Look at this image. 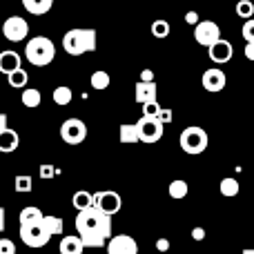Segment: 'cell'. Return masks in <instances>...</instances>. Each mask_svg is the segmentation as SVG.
Wrapping results in <instances>:
<instances>
[{
  "instance_id": "obj_32",
  "label": "cell",
  "mask_w": 254,
  "mask_h": 254,
  "mask_svg": "<svg viewBox=\"0 0 254 254\" xmlns=\"http://www.w3.org/2000/svg\"><path fill=\"white\" fill-rule=\"evenodd\" d=\"M241 34H243V38H246V45L248 43H254V18H250V20L243 22Z\"/></svg>"
},
{
  "instance_id": "obj_13",
  "label": "cell",
  "mask_w": 254,
  "mask_h": 254,
  "mask_svg": "<svg viewBox=\"0 0 254 254\" xmlns=\"http://www.w3.org/2000/svg\"><path fill=\"white\" fill-rule=\"evenodd\" d=\"M207 52H210V58L214 63H230L232 61V54H234V47L230 40H216L212 47H207Z\"/></svg>"
},
{
  "instance_id": "obj_31",
  "label": "cell",
  "mask_w": 254,
  "mask_h": 254,
  "mask_svg": "<svg viewBox=\"0 0 254 254\" xmlns=\"http://www.w3.org/2000/svg\"><path fill=\"white\" fill-rule=\"evenodd\" d=\"M152 34L156 36V38H167V36H170V22L167 20H156L152 25Z\"/></svg>"
},
{
  "instance_id": "obj_8",
  "label": "cell",
  "mask_w": 254,
  "mask_h": 254,
  "mask_svg": "<svg viewBox=\"0 0 254 254\" xmlns=\"http://www.w3.org/2000/svg\"><path fill=\"white\" fill-rule=\"evenodd\" d=\"M194 40L203 47H212L216 40H221V29L216 22L212 20H201L196 27H194Z\"/></svg>"
},
{
  "instance_id": "obj_11",
  "label": "cell",
  "mask_w": 254,
  "mask_h": 254,
  "mask_svg": "<svg viewBox=\"0 0 254 254\" xmlns=\"http://www.w3.org/2000/svg\"><path fill=\"white\" fill-rule=\"evenodd\" d=\"M105 246H107V254H138V243L129 234H116Z\"/></svg>"
},
{
  "instance_id": "obj_43",
  "label": "cell",
  "mask_w": 254,
  "mask_h": 254,
  "mask_svg": "<svg viewBox=\"0 0 254 254\" xmlns=\"http://www.w3.org/2000/svg\"><path fill=\"white\" fill-rule=\"evenodd\" d=\"M4 230V207H0V232Z\"/></svg>"
},
{
  "instance_id": "obj_10",
  "label": "cell",
  "mask_w": 254,
  "mask_h": 254,
  "mask_svg": "<svg viewBox=\"0 0 254 254\" xmlns=\"http://www.w3.org/2000/svg\"><path fill=\"white\" fill-rule=\"evenodd\" d=\"M136 129H138V140L140 143H158L163 138V125L158 123L156 119H140L136 123Z\"/></svg>"
},
{
  "instance_id": "obj_7",
  "label": "cell",
  "mask_w": 254,
  "mask_h": 254,
  "mask_svg": "<svg viewBox=\"0 0 254 254\" xmlns=\"http://www.w3.org/2000/svg\"><path fill=\"white\" fill-rule=\"evenodd\" d=\"M2 36L11 43H20L29 36V22L20 16H9L7 20L2 22Z\"/></svg>"
},
{
  "instance_id": "obj_44",
  "label": "cell",
  "mask_w": 254,
  "mask_h": 254,
  "mask_svg": "<svg viewBox=\"0 0 254 254\" xmlns=\"http://www.w3.org/2000/svg\"><path fill=\"white\" fill-rule=\"evenodd\" d=\"M243 254H254V250H243Z\"/></svg>"
},
{
  "instance_id": "obj_18",
  "label": "cell",
  "mask_w": 254,
  "mask_h": 254,
  "mask_svg": "<svg viewBox=\"0 0 254 254\" xmlns=\"http://www.w3.org/2000/svg\"><path fill=\"white\" fill-rule=\"evenodd\" d=\"M58 250H61V254H83L85 248H83V243H80V239L71 234V237H63Z\"/></svg>"
},
{
  "instance_id": "obj_12",
  "label": "cell",
  "mask_w": 254,
  "mask_h": 254,
  "mask_svg": "<svg viewBox=\"0 0 254 254\" xmlns=\"http://www.w3.org/2000/svg\"><path fill=\"white\" fill-rule=\"evenodd\" d=\"M201 83H203V87H205L207 92L216 94V92H223V89H225V85H228V78H225V74L221 69L212 67V69H205Z\"/></svg>"
},
{
  "instance_id": "obj_38",
  "label": "cell",
  "mask_w": 254,
  "mask_h": 254,
  "mask_svg": "<svg viewBox=\"0 0 254 254\" xmlns=\"http://www.w3.org/2000/svg\"><path fill=\"white\" fill-rule=\"evenodd\" d=\"M185 22H188V25H194V27H196L198 22H201V20H198V13H196V11H188V13H185Z\"/></svg>"
},
{
  "instance_id": "obj_29",
  "label": "cell",
  "mask_w": 254,
  "mask_h": 254,
  "mask_svg": "<svg viewBox=\"0 0 254 254\" xmlns=\"http://www.w3.org/2000/svg\"><path fill=\"white\" fill-rule=\"evenodd\" d=\"M13 188H16V192L27 194V192H31V188H34V181H31L29 174H20V176H16V181H13Z\"/></svg>"
},
{
  "instance_id": "obj_22",
  "label": "cell",
  "mask_w": 254,
  "mask_h": 254,
  "mask_svg": "<svg viewBox=\"0 0 254 254\" xmlns=\"http://www.w3.org/2000/svg\"><path fill=\"white\" fill-rule=\"evenodd\" d=\"M71 98H74V94H71V89L67 87V85H61V87L54 89V103H56V105H61V107L69 105Z\"/></svg>"
},
{
  "instance_id": "obj_1",
  "label": "cell",
  "mask_w": 254,
  "mask_h": 254,
  "mask_svg": "<svg viewBox=\"0 0 254 254\" xmlns=\"http://www.w3.org/2000/svg\"><path fill=\"white\" fill-rule=\"evenodd\" d=\"M76 232H78V237L96 234V237H103L105 241H110L112 239V219L105 216L103 212H98L96 207H89V210H83L76 214Z\"/></svg>"
},
{
  "instance_id": "obj_39",
  "label": "cell",
  "mask_w": 254,
  "mask_h": 254,
  "mask_svg": "<svg viewBox=\"0 0 254 254\" xmlns=\"http://www.w3.org/2000/svg\"><path fill=\"white\" fill-rule=\"evenodd\" d=\"M156 250L158 252H167V250H170V241H167V239H158V241H156Z\"/></svg>"
},
{
  "instance_id": "obj_27",
  "label": "cell",
  "mask_w": 254,
  "mask_h": 254,
  "mask_svg": "<svg viewBox=\"0 0 254 254\" xmlns=\"http://www.w3.org/2000/svg\"><path fill=\"white\" fill-rule=\"evenodd\" d=\"M89 83H92V89H107L112 83L110 74L107 71H94L92 78H89Z\"/></svg>"
},
{
  "instance_id": "obj_42",
  "label": "cell",
  "mask_w": 254,
  "mask_h": 254,
  "mask_svg": "<svg viewBox=\"0 0 254 254\" xmlns=\"http://www.w3.org/2000/svg\"><path fill=\"white\" fill-rule=\"evenodd\" d=\"M9 123V119H7V114H2V112H0V131H4V129H7V125Z\"/></svg>"
},
{
  "instance_id": "obj_33",
  "label": "cell",
  "mask_w": 254,
  "mask_h": 254,
  "mask_svg": "<svg viewBox=\"0 0 254 254\" xmlns=\"http://www.w3.org/2000/svg\"><path fill=\"white\" fill-rule=\"evenodd\" d=\"M156 121H158V123H161L163 127H165V125H170L172 121H174V114H172L170 107H161V112H158Z\"/></svg>"
},
{
  "instance_id": "obj_34",
  "label": "cell",
  "mask_w": 254,
  "mask_h": 254,
  "mask_svg": "<svg viewBox=\"0 0 254 254\" xmlns=\"http://www.w3.org/2000/svg\"><path fill=\"white\" fill-rule=\"evenodd\" d=\"M158 112H161V105H158V103H149V105H143V119H156Z\"/></svg>"
},
{
  "instance_id": "obj_5",
  "label": "cell",
  "mask_w": 254,
  "mask_h": 254,
  "mask_svg": "<svg viewBox=\"0 0 254 254\" xmlns=\"http://www.w3.org/2000/svg\"><path fill=\"white\" fill-rule=\"evenodd\" d=\"M94 207L98 212H103L105 216H114L116 212L123 207V198H121L119 192H112V190H103V192L94 194Z\"/></svg>"
},
{
  "instance_id": "obj_16",
  "label": "cell",
  "mask_w": 254,
  "mask_h": 254,
  "mask_svg": "<svg viewBox=\"0 0 254 254\" xmlns=\"http://www.w3.org/2000/svg\"><path fill=\"white\" fill-rule=\"evenodd\" d=\"M18 145H20V136H18V131H16V129L7 127L4 131H0V152H2V154H11V152H16Z\"/></svg>"
},
{
  "instance_id": "obj_19",
  "label": "cell",
  "mask_w": 254,
  "mask_h": 254,
  "mask_svg": "<svg viewBox=\"0 0 254 254\" xmlns=\"http://www.w3.org/2000/svg\"><path fill=\"white\" fill-rule=\"evenodd\" d=\"M22 7L29 13H34V16H43L54 7V2L52 0H22Z\"/></svg>"
},
{
  "instance_id": "obj_24",
  "label": "cell",
  "mask_w": 254,
  "mask_h": 254,
  "mask_svg": "<svg viewBox=\"0 0 254 254\" xmlns=\"http://www.w3.org/2000/svg\"><path fill=\"white\" fill-rule=\"evenodd\" d=\"M119 138H121V143H138V129H136V123L134 125H121Z\"/></svg>"
},
{
  "instance_id": "obj_2",
  "label": "cell",
  "mask_w": 254,
  "mask_h": 254,
  "mask_svg": "<svg viewBox=\"0 0 254 254\" xmlns=\"http://www.w3.org/2000/svg\"><path fill=\"white\" fill-rule=\"evenodd\" d=\"M98 34L96 29H69L63 36V47L69 56H83L96 49Z\"/></svg>"
},
{
  "instance_id": "obj_21",
  "label": "cell",
  "mask_w": 254,
  "mask_h": 254,
  "mask_svg": "<svg viewBox=\"0 0 254 254\" xmlns=\"http://www.w3.org/2000/svg\"><path fill=\"white\" fill-rule=\"evenodd\" d=\"M40 225L45 228V232H47L49 237H56V234H63V228H65L63 219H58V216H49V214H45V216H43Z\"/></svg>"
},
{
  "instance_id": "obj_30",
  "label": "cell",
  "mask_w": 254,
  "mask_h": 254,
  "mask_svg": "<svg viewBox=\"0 0 254 254\" xmlns=\"http://www.w3.org/2000/svg\"><path fill=\"white\" fill-rule=\"evenodd\" d=\"M237 16L239 18H248V20H250V18L254 16V2L252 0H241V2L237 4Z\"/></svg>"
},
{
  "instance_id": "obj_41",
  "label": "cell",
  "mask_w": 254,
  "mask_h": 254,
  "mask_svg": "<svg viewBox=\"0 0 254 254\" xmlns=\"http://www.w3.org/2000/svg\"><path fill=\"white\" fill-rule=\"evenodd\" d=\"M246 58H248V61H254V43L246 45Z\"/></svg>"
},
{
  "instance_id": "obj_20",
  "label": "cell",
  "mask_w": 254,
  "mask_h": 254,
  "mask_svg": "<svg viewBox=\"0 0 254 254\" xmlns=\"http://www.w3.org/2000/svg\"><path fill=\"white\" fill-rule=\"evenodd\" d=\"M71 205L78 212L89 210V207H94V194H89L87 190H78V192L74 194V198H71Z\"/></svg>"
},
{
  "instance_id": "obj_36",
  "label": "cell",
  "mask_w": 254,
  "mask_h": 254,
  "mask_svg": "<svg viewBox=\"0 0 254 254\" xmlns=\"http://www.w3.org/2000/svg\"><path fill=\"white\" fill-rule=\"evenodd\" d=\"M54 174H56L54 165H40V179H54Z\"/></svg>"
},
{
  "instance_id": "obj_40",
  "label": "cell",
  "mask_w": 254,
  "mask_h": 254,
  "mask_svg": "<svg viewBox=\"0 0 254 254\" xmlns=\"http://www.w3.org/2000/svg\"><path fill=\"white\" fill-rule=\"evenodd\" d=\"M192 237H194V241H203V239H205V230H203V228H194L192 230Z\"/></svg>"
},
{
  "instance_id": "obj_17",
  "label": "cell",
  "mask_w": 254,
  "mask_h": 254,
  "mask_svg": "<svg viewBox=\"0 0 254 254\" xmlns=\"http://www.w3.org/2000/svg\"><path fill=\"white\" fill-rule=\"evenodd\" d=\"M43 210L36 205H29V207H22L20 214H18V221H20V228L22 225H36L43 221Z\"/></svg>"
},
{
  "instance_id": "obj_4",
  "label": "cell",
  "mask_w": 254,
  "mask_h": 254,
  "mask_svg": "<svg viewBox=\"0 0 254 254\" xmlns=\"http://www.w3.org/2000/svg\"><path fill=\"white\" fill-rule=\"evenodd\" d=\"M181 149H183L185 154H201L207 149V143H210V138H207V131L201 129V127L192 125V127H185L183 131H181Z\"/></svg>"
},
{
  "instance_id": "obj_15",
  "label": "cell",
  "mask_w": 254,
  "mask_h": 254,
  "mask_svg": "<svg viewBox=\"0 0 254 254\" xmlns=\"http://www.w3.org/2000/svg\"><path fill=\"white\" fill-rule=\"evenodd\" d=\"M20 69V54L11 52V49H7V52H0V71L2 74H13V71Z\"/></svg>"
},
{
  "instance_id": "obj_26",
  "label": "cell",
  "mask_w": 254,
  "mask_h": 254,
  "mask_svg": "<svg viewBox=\"0 0 254 254\" xmlns=\"http://www.w3.org/2000/svg\"><path fill=\"white\" fill-rule=\"evenodd\" d=\"M170 196L176 198V201H181V198L188 196V183H185L183 179H176L170 183Z\"/></svg>"
},
{
  "instance_id": "obj_3",
  "label": "cell",
  "mask_w": 254,
  "mask_h": 254,
  "mask_svg": "<svg viewBox=\"0 0 254 254\" xmlns=\"http://www.w3.org/2000/svg\"><path fill=\"white\" fill-rule=\"evenodd\" d=\"M25 56L31 65L45 67L56 58V45H54L49 38H45V36H36V38H31L29 43H27Z\"/></svg>"
},
{
  "instance_id": "obj_23",
  "label": "cell",
  "mask_w": 254,
  "mask_h": 254,
  "mask_svg": "<svg viewBox=\"0 0 254 254\" xmlns=\"http://www.w3.org/2000/svg\"><path fill=\"white\" fill-rule=\"evenodd\" d=\"M7 78H9V85H11L13 89H25L27 83H29V76H27V71L22 69V67L18 71H13V74H9Z\"/></svg>"
},
{
  "instance_id": "obj_25",
  "label": "cell",
  "mask_w": 254,
  "mask_h": 254,
  "mask_svg": "<svg viewBox=\"0 0 254 254\" xmlns=\"http://www.w3.org/2000/svg\"><path fill=\"white\" fill-rule=\"evenodd\" d=\"M20 101H22V105L25 107H38L40 101H43V96H40L38 89H22Z\"/></svg>"
},
{
  "instance_id": "obj_14",
  "label": "cell",
  "mask_w": 254,
  "mask_h": 254,
  "mask_svg": "<svg viewBox=\"0 0 254 254\" xmlns=\"http://www.w3.org/2000/svg\"><path fill=\"white\" fill-rule=\"evenodd\" d=\"M156 83H136L134 98L140 105H149V103H156Z\"/></svg>"
},
{
  "instance_id": "obj_9",
  "label": "cell",
  "mask_w": 254,
  "mask_h": 254,
  "mask_svg": "<svg viewBox=\"0 0 254 254\" xmlns=\"http://www.w3.org/2000/svg\"><path fill=\"white\" fill-rule=\"evenodd\" d=\"M49 234L45 232V228L40 223L36 225H22L20 228V241L29 248H45L49 243Z\"/></svg>"
},
{
  "instance_id": "obj_6",
  "label": "cell",
  "mask_w": 254,
  "mask_h": 254,
  "mask_svg": "<svg viewBox=\"0 0 254 254\" xmlns=\"http://www.w3.org/2000/svg\"><path fill=\"white\" fill-rule=\"evenodd\" d=\"M61 138L65 140L67 145H80L87 138V125L80 119H67L65 123L61 125Z\"/></svg>"
},
{
  "instance_id": "obj_37",
  "label": "cell",
  "mask_w": 254,
  "mask_h": 254,
  "mask_svg": "<svg viewBox=\"0 0 254 254\" xmlns=\"http://www.w3.org/2000/svg\"><path fill=\"white\" fill-rule=\"evenodd\" d=\"M138 83H154V71L152 69H143L140 71V80Z\"/></svg>"
},
{
  "instance_id": "obj_28",
  "label": "cell",
  "mask_w": 254,
  "mask_h": 254,
  "mask_svg": "<svg viewBox=\"0 0 254 254\" xmlns=\"http://www.w3.org/2000/svg\"><path fill=\"white\" fill-rule=\"evenodd\" d=\"M219 190H221L223 196H237L239 190H241V185H239L237 179H223L221 181V185H219Z\"/></svg>"
},
{
  "instance_id": "obj_35",
  "label": "cell",
  "mask_w": 254,
  "mask_h": 254,
  "mask_svg": "<svg viewBox=\"0 0 254 254\" xmlns=\"http://www.w3.org/2000/svg\"><path fill=\"white\" fill-rule=\"evenodd\" d=\"M0 254H16V246L11 239H0Z\"/></svg>"
}]
</instances>
